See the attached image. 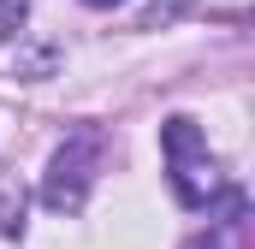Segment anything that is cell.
<instances>
[{"instance_id":"6da1fadb","label":"cell","mask_w":255,"mask_h":249,"mask_svg":"<svg viewBox=\"0 0 255 249\" xmlns=\"http://www.w3.org/2000/svg\"><path fill=\"white\" fill-rule=\"evenodd\" d=\"M160 148H166V160H172V190H178V202H184V208H208L214 190H220V166L208 160L202 130H196L190 119H166L160 124Z\"/></svg>"},{"instance_id":"7a4b0ae2","label":"cell","mask_w":255,"mask_h":249,"mask_svg":"<svg viewBox=\"0 0 255 249\" xmlns=\"http://www.w3.org/2000/svg\"><path fill=\"white\" fill-rule=\"evenodd\" d=\"M95 160H101V136H95V130H77L60 154L48 160V184H42L48 208H60V214L83 208V196L95 184Z\"/></svg>"},{"instance_id":"3957f363","label":"cell","mask_w":255,"mask_h":249,"mask_svg":"<svg viewBox=\"0 0 255 249\" xmlns=\"http://www.w3.org/2000/svg\"><path fill=\"white\" fill-rule=\"evenodd\" d=\"M83 6H101V12H107V6H125V0H83Z\"/></svg>"},{"instance_id":"277c9868","label":"cell","mask_w":255,"mask_h":249,"mask_svg":"<svg viewBox=\"0 0 255 249\" xmlns=\"http://www.w3.org/2000/svg\"><path fill=\"white\" fill-rule=\"evenodd\" d=\"M196 249H208V244H196Z\"/></svg>"}]
</instances>
